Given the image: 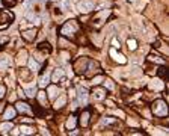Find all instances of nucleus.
I'll list each match as a JSON object with an SVG mask.
<instances>
[{
	"instance_id": "obj_32",
	"label": "nucleus",
	"mask_w": 169,
	"mask_h": 136,
	"mask_svg": "<svg viewBox=\"0 0 169 136\" xmlns=\"http://www.w3.org/2000/svg\"><path fill=\"white\" fill-rule=\"evenodd\" d=\"M62 6H64V8L67 9V8H68V6H69V3H68L67 0H64V2H62Z\"/></svg>"
},
{
	"instance_id": "obj_31",
	"label": "nucleus",
	"mask_w": 169,
	"mask_h": 136,
	"mask_svg": "<svg viewBox=\"0 0 169 136\" xmlns=\"http://www.w3.org/2000/svg\"><path fill=\"white\" fill-rule=\"evenodd\" d=\"M5 92H6V88H5V85H0V100L5 97Z\"/></svg>"
},
{
	"instance_id": "obj_4",
	"label": "nucleus",
	"mask_w": 169,
	"mask_h": 136,
	"mask_svg": "<svg viewBox=\"0 0 169 136\" xmlns=\"http://www.w3.org/2000/svg\"><path fill=\"white\" fill-rule=\"evenodd\" d=\"M92 9H95V3H94L92 0H83V2L79 3V11H80L82 14H88V12H91Z\"/></svg>"
},
{
	"instance_id": "obj_5",
	"label": "nucleus",
	"mask_w": 169,
	"mask_h": 136,
	"mask_svg": "<svg viewBox=\"0 0 169 136\" xmlns=\"http://www.w3.org/2000/svg\"><path fill=\"white\" fill-rule=\"evenodd\" d=\"M15 109H17L18 112H21V113H27V115H30V113H32L30 106H29L27 103H24V102H18L17 104H15Z\"/></svg>"
},
{
	"instance_id": "obj_3",
	"label": "nucleus",
	"mask_w": 169,
	"mask_h": 136,
	"mask_svg": "<svg viewBox=\"0 0 169 136\" xmlns=\"http://www.w3.org/2000/svg\"><path fill=\"white\" fill-rule=\"evenodd\" d=\"M14 20V14L8 11H0V29H6Z\"/></svg>"
},
{
	"instance_id": "obj_33",
	"label": "nucleus",
	"mask_w": 169,
	"mask_h": 136,
	"mask_svg": "<svg viewBox=\"0 0 169 136\" xmlns=\"http://www.w3.org/2000/svg\"><path fill=\"white\" fill-rule=\"evenodd\" d=\"M112 44H113V47H119V44H118V39H113V41H112Z\"/></svg>"
},
{
	"instance_id": "obj_11",
	"label": "nucleus",
	"mask_w": 169,
	"mask_h": 136,
	"mask_svg": "<svg viewBox=\"0 0 169 136\" xmlns=\"http://www.w3.org/2000/svg\"><path fill=\"white\" fill-rule=\"evenodd\" d=\"M79 102L83 104H86V102H88V91L84 88H79Z\"/></svg>"
},
{
	"instance_id": "obj_7",
	"label": "nucleus",
	"mask_w": 169,
	"mask_h": 136,
	"mask_svg": "<svg viewBox=\"0 0 169 136\" xmlns=\"http://www.w3.org/2000/svg\"><path fill=\"white\" fill-rule=\"evenodd\" d=\"M15 115H17V109H14V107H11V106H9L8 109L5 111V113H3V119L11 121V119L15 118Z\"/></svg>"
},
{
	"instance_id": "obj_9",
	"label": "nucleus",
	"mask_w": 169,
	"mask_h": 136,
	"mask_svg": "<svg viewBox=\"0 0 169 136\" xmlns=\"http://www.w3.org/2000/svg\"><path fill=\"white\" fill-rule=\"evenodd\" d=\"M49 82H50V71L47 70V71L42 74L41 80H39V86H41V88H45V86L49 85Z\"/></svg>"
},
{
	"instance_id": "obj_34",
	"label": "nucleus",
	"mask_w": 169,
	"mask_h": 136,
	"mask_svg": "<svg viewBox=\"0 0 169 136\" xmlns=\"http://www.w3.org/2000/svg\"><path fill=\"white\" fill-rule=\"evenodd\" d=\"M100 80H101V77H97V79H94V83H100Z\"/></svg>"
},
{
	"instance_id": "obj_13",
	"label": "nucleus",
	"mask_w": 169,
	"mask_h": 136,
	"mask_svg": "<svg viewBox=\"0 0 169 136\" xmlns=\"http://www.w3.org/2000/svg\"><path fill=\"white\" fill-rule=\"evenodd\" d=\"M65 103H67V97H65V95H60L59 98L56 100V103H54V109H60V107H64Z\"/></svg>"
},
{
	"instance_id": "obj_6",
	"label": "nucleus",
	"mask_w": 169,
	"mask_h": 136,
	"mask_svg": "<svg viewBox=\"0 0 169 136\" xmlns=\"http://www.w3.org/2000/svg\"><path fill=\"white\" fill-rule=\"evenodd\" d=\"M110 56L116 60V62H119V64H125V62H127L125 56H124V55H121V53H118L115 49H112V50H110Z\"/></svg>"
},
{
	"instance_id": "obj_25",
	"label": "nucleus",
	"mask_w": 169,
	"mask_h": 136,
	"mask_svg": "<svg viewBox=\"0 0 169 136\" xmlns=\"http://www.w3.org/2000/svg\"><path fill=\"white\" fill-rule=\"evenodd\" d=\"M151 88L152 89H161V88H163V83H161L160 80H154L151 83Z\"/></svg>"
},
{
	"instance_id": "obj_12",
	"label": "nucleus",
	"mask_w": 169,
	"mask_h": 136,
	"mask_svg": "<svg viewBox=\"0 0 169 136\" xmlns=\"http://www.w3.org/2000/svg\"><path fill=\"white\" fill-rule=\"evenodd\" d=\"M107 15H109V9H107V11H103V12L100 14V15H98V17H97V18H94V21H97V27H100V26H103V23H104L103 20H104V18L107 17Z\"/></svg>"
},
{
	"instance_id": "obj_18",
	"label": "nucleus",
	"mask_w": 169,
	"mask_h": 136,
	"mask_svg": "<svg viewBox=\"0 0 169 136\" xmlns=\"http://www.w3.org/2000/svg\"><path fill=\"white\" fill-rule=\"evenodd\" d=\"M76 127V117H69L68 118V121H67V128H74Z\"/></svg>"
},
{
	"instance_id": "obj_29",
	"label": "nucleus",
	"mask_w": 169,
	"mask_h": 136,
	"mask_svg": "<svg viewBox=\"0 0 169 136\" xmlns=\"http://www.w3.org/2000/svg\"><path fill=\"white\" fill-rule=\"evenodd\" d=\"M104 86H106V89H109V91L113 89V83H112V80H104Z\"/></svg>"
},
{
	"instance_id": "obj_19",
	"label": "nucleus",
	"mask_w": 169,
	"mask_h": 136,
	"mask_svg": "<svg viewBox=\"0 0 169 136\" xmlns=\"http://www.w3.org/2000/svg\"><path fill=\"white\" fill-rule=\"evenodd\" d=\"M29 65H30V70H32V71H35V73H36V71L39 70V64H38V62H36L35 59H30V60H29Z\"/></svg>"
},
{
	"instance_id": "obj_21",
	"label": "nucleus",
	"mask_w": 169,
	"mask_h": 136,
	"mask_svg": "<svg viewBox=\"0 0 169 136\" xmlns=\"http://www.w3.org/2000/svg\"><path fill=\"white\" fill-rule=\"evenodd\" d=\"M56 94H58V88L56 86H50L49 88V98H54Z\"/></svg>"
},
{
	"instance_id": "obj_14",
	"label": "nucleus",
	"mask_w": 169,
	"mask_h": 136,
	"mask_svg": "<svg viewBox=\"0 0 169 136\" xmlns=\"http://www.w3.org/2000/svg\"><path fill=\"white\" fill-rule=\"evenodd\" d=\"M20 133L21 135H32V133H35V130L32 127H29V126H21L20 127Z\"/></svg>"
},
{
	"instance_id": "obj_20",
	"label": "nucleus",
	"mask_w": 169,
	"mask_h": 136,
	"mask_svg": "<svg viewBox=\"0 0 169 136\" xmlns=\"http://www.w3.org/2000/svg\"><path fill=\"white\" fill-rule=\"evenodd\" d=\"M24 91H26V95H29V97H33L35 91H36V89H35V86L32 85V86H26Z\"/></svg>"
},
{
	"instance_id": "obj_26",
	"label": "nucleus",
	"mask_w": 169,
	"mask_h": 136,
	"mask_svg": "<svg viewBox=\"0 0 169 136\" xmlns=\"http://www.w3.org/2000/svg\"><path fill=\"white\" fill-rule=\"evenodd\" d=\"M127 44H128V49H130V50H136V47H137L136 39H128V41H127Z\"/></svg>"
},
{
	"instance_id": "obj_8",
	"label": "nucleus",
	"mask_w": 169,
	"mask_h": 136,
	"mask_svg": "<svg viewBox=\"0 0 169 136\" xmlns=\"http://www.w3.org/2000/svg\"><path fill=\"white\" fill-rule=\"evenodd\" d=\"M35 36H36V30L35 29H30V30H24L23 32V38L26 41H33Z\"/></svg>"
},
{
	"instance_id": "obj_2",
	"label": "nucleus",
	"mask_w": 169,
	"mask_h": 136,
	"mask_svg": "<svg viewBox=\"0 0 169 136\" xmlns=\"http://www.w3.org/2000/svg\"><path fill=\"white\" fill-rule=\"evenodd\" d=\"M152 112L157 117H166L168 115V106L163 100H156L152 104Z\"/></svg>"
},
{
	"instance_id": "obj_24",
	"label": "nucleus",
	"mask_w": 169,
	"mask_h": 136,
	"mask_svg": "<svg viewBox=\"0 0 169 136\" xmlns=\"http://www.w3.org/2000/svg\"><path fill=\"white\" fill-rule=\"evenodd\" d=\"M103 124L104 126H110V124H118V121L115 118H104L103 119Z\"/></svg>"
},
{
	"instance_id": "obj_16",
	"label": "nucleus",
	"mask_w": 169,
	"mask_h": 136,
	"mask_svg": "<svg viewBox=\"0 0 169 136\" xmlns=\"http://www.w3.org/2000/svg\"><path fill=\"white\" fill-rule=\"evenodd\" d=\"M9 65L8 56H0V70H5Z\"/></svg>"
},
{
	"instance_id": "obj_17",
	"label": "nucleus",
	"mask_w": 169,
	"mask_h": 136,
	"mask_svg": "<svg viewBox=\"0 0 169 136\" xmlns=\"http://www.w3.org/2000/svg\"><path fill=\"white\" fill-rule=\"evenodd\" d=\"M60 77H64V70H60V68H58L56 71H54V76H53V82H58Z\"/></svg>"
},
{
	"instance_id": "obj_30",
	"label": "nucleus",
	"mask_w": 169,
	"mask_h": 136,
	"mask_svg": "<svg viewBox=\"0 0 169 136\" xmlns=\"http://www.w3.org/2000/svg\"><path fill=\"white\" fill-rule=\"evenodd\" d=\"M15 3H17L15 0H3V5L5 6H14Z\"/></svg>"
},
{
	"instance_id": "obj_22",
	"label": "nucleus",
	"mask_w": 169,
	"mask_h": 136,
	"mask_svg": "<svg viewBox=\"0 0 169 136\" xmlns=\"http://www.w3.org/2000/svg\"><path fill=\"white\" fill-rule=\"evenodd\" d=\"M26 56H27V53H26V50L20 51V55H18V64L21 65V64H24L26 62Z\"/></svg>"
},
{
	"instance_id": "obj_1",
	"label": "nucleus",
	"mask_w": 169,
	"mask_h": 136,
	"mask_svg": "<svg viewBox=\"0 0 169 136\" xmlns=\"http://www.w3.org/2000/svg\"><path fill=\"white\" fill-rule=\"evenodd\" d=\"M79 30V24H77L76 20H69L67 21L65 24L62 26V29H60V34L64 35V36H71V35H74Z\"/></svg>"
},
{
	"instance_id": "obj_15",
	"label": "nucleus",
	"mask_w": 169,
	"mask_h": 136,
	"mask_svg": "<svg viewBox=\"0 0 169 136\" xmlns=\"http://www.w3.org/2000/svg\"><path fill=\"white\" fill-rule=\"evenodd\" d=\"M94 98L97 100V102H100L104 98V89H95L94 91Z\"/></svg>"
},
{
	"instance_id": "obj_28",
	"label": "nucleus",
	"mask_w": 169,
	"mask_h": 136,
	"mask_svg": "<svg viewBox=\"0 0 169 136\" xmlns=\"http://www.w3.org/2000/svg\"><path fill=\"white\" fill-rule=\"evenodd\" d=\"M148 59L151 60V62H159V64H165V60L163 59H160V56H150V58H148Z\"/></svg>"
},
{
	"instance_id": "obj_23",
	"label": "nucleus",
	"mask_w": 169,
	"mask_h": 136,
	"mask_svg": "<svg viewBox=\"0 0 169 136\" xmlns=\"http://www.w3.org/2000/svg\"><path fill=\"white\" fill-rule=\"evenodd\" d=\"M2 133H8L9 130H11V128H12V124H11V123H5V124H2Z\"/></svg>"
},
{
	"instance_id": "obj_10",
	"label": "nucleus",
	"mask_w": 169,
	"mask_h": 136,
	"mask_svg": "<svg viewBox=\"0 0 169 136\" xmlns=\"http://www.w3.org/2000/svg\"><path fill=\"white\" fill-rule=\"evenodd\" d=\"M89 111H84L82 112V115H80V124H82V127H86L88 124H89Z\"/></svg>"
},
{
	"instance_id": "obj_27",
	"label": "nucleus",
	"mask_w": 169,
	"mask_h": 136,
	"mask_svg": "<svg viewBox=\"0 0 169 136\" xmlns=\"http://www.w3.org/2000/svg\"><path fill=\"white\" fill-rule=\"evenodd\" d=\"M38 100H39L41 103H45L47 102V94L44 92V91H41V92L38 94Z\"/></svg>"
},
{
	"instance_id": "obj_35",
	"label": "nucleus",
	"mask_w": 169,
	"mask_h": 136,
	"mask_svg": "<svg viewBox=\"0 0 169 136\" xmlns=\"http://www.w3.org/2000/svg\"><path fill=\"white\" fill-rule=\"evenodd\" d=\"M159 74H160V76H165V68H160V71H159Z\"/></svg>"
}]
</instances>
